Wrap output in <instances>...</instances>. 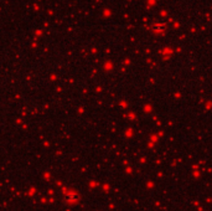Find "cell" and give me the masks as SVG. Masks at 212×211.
I'll list each match as a JSON object with an SVG mask.
<instances>
[{"label":"cell","instance_id":"obj_1","mask_svg":"<svg viewBox=\"0 0 212 211\" xmlns=\"http://www.w3.org/2000/svg\"><path fill=\"white\" fill-rule=\"evenodd\" d=\"M73 194H68V195H67V201H70V202H72V201H76L78 199V196H76V194H74V196H72Z\"/></svg>","mask_w":212,"mask_h":211}]
</instances>
